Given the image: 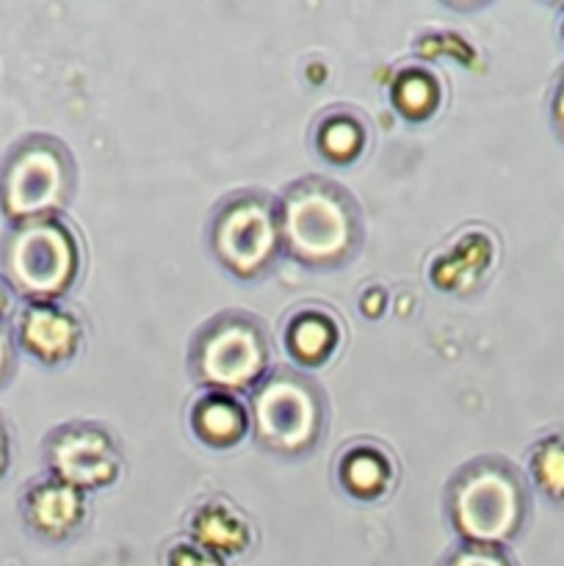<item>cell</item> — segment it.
<instances>
[{
    "mask_svg": "<svg viewBox=\"0 0 564 566\" xmlns=\"http://www.w3.org/2000/svg\"><path fill=\"white\" fill-rule=\"evenodd\" d=\"M525 470H529V481L536 486L545 501L564 506V434L553 431V434L540 437L531 442L529 453H525Z\"/></svg>",
    "mask_w": 564,
    "mask_h": 566,
    "instance_id": "obj_18",
    "label": "cell"
},
{
    "mask_svg": "<svg viewBox=\"0 0 564 566\" xmlns=\"http://www.w3.org/2000/svg\"><path fill=\"white\" fill-rule=\"evenodd\" d=\"M551 119H553V127H556L558 138L564 142V75H562V81H558L556 92H553V97H551Z\"/></svg>",
    "mask_w": 564,
    "mask_h": 566,
    "instance_id": "obj_24",
    "label": "cell"
},
{
    "mask_svg": "<svg viewBox=\"0 0 564 566\" xmlns=\"http://www.w3.org/2000/svg\"><path fill=\"white\" fill-rule=\"evenodd\" d=\"M164 566H227V562L186 536V539H177L166 547Z\"/></svg>",
    "mask_w": 564,
    "mask_h": 566,
    "instance_id": "obj_20",
    "label": "cell"
},
{
    "mask_svg": "<svg viewBox=\"0 0 564 566\" xmlns=\"http://www.w3.org/2000/svg\"><path fill=\"white\" fill-rule=\"evenodd\" d=\"M14 370H17L14 337H11V326L0 321V387L9 385Z\"/></svg>",
    "mask_w": 564,
    "mask_h": 566,
    "instance_id": "obj_21",
    "label": "cell"
},
{
    "mask_svg": "<svg viewBox=\"0 0 564 566\" xmlns=\"http://www.w3.org/2000/svg\"><path fill=\"white\" fill-rule=\"evenodd\" d=\"M17 310H20V296H17L14 287L9 285V280L0 274V321L11 326V318L17 315Z\"/></svg>",
    "mask_w": 564,
    "mask_h": 566,
    "instance_id": "obj_23",
    "label": "cell"
},
{
    "mask_svg": "<svg viewBox=\"0 0 564 566\" xmlns=\"http://www.w3.org/2000/svg\"><path fill=\"white\" fill-rule=\"evenodd\" d=\"M11 457H14V437H11V426L6 415L0 412V481L9 475Z\"/></svg>",
    "mask_w": 564,
    "mask_h": 566,
    "instance_id": "obj_22",
    "label": "cell"
},
{
    "mask_svg": "<svg viewBox=\"0 0 564 566\" xmlns=\"http://www.w3.org/2000/svg\"><path fill=\"white\" fill-rule=\"evenodd\" d=\"M17 512L28 534L48 545H64L86 525L88 497L86 492L64 484L55 475L42 473L25 481L17 497Z\"/></svg>",
    "mask_w": 564,
    "mask_h": 566,
    "instance_id": "obj_10",
    "label": "cell"
},
{
    "mask_svg": "<svg viewBox=\"0 0 564 566\" xmlns=\"http://www.w3.org/2000/svg\"><path fill=\"white\" fill-rule=\"evenodd\" d=\"M343 337V321L324 304L293 307L282 321V348L302 370H315L330 363L341 352Z\"/></svg>",
    "mask_w": 564,
    "mask_h": 566,
    "instance_id": "obj_14",
    "label": "cell"
},
{
    "mask_svg": "<svg viewBox=\"0 0 564 566\" xmlns=\"http://www.w3.org/2000/svg\"><path fill=\"white\" fill-rule=\"evenodd\" d=\"M44 473L81 492L114 486L125 470V453L114 431L100 420H66L42 440Z\"/></svg>",
    "mask_w": 564,
    "mask_h": 566,
    "instance_id": "obj_8",
    "label": "cell"
},
{
    "mask_svg": "<svg viewBox=\"0 0 564 566\" xmlns=\"http://www.w3.org/2000/svg\"><path fill=\"white\" fill-rule=\"evenodd\" d=\"M313 149L335 166L357 164L370 144V125L357 108L332 105L318 114L310 130Z\"/></svg>",
    "mask_w": 564,
    "mask_h": 566,
    "instance_id": "obj_16",
    "label": "cell"
},
{
    "mask_svg": "<svg viewBox=\"0 0 564 566\" xmlns=\"http://www.w3.org/2000/svg\"><path fill=\"white\" fill-rule=\"evenodd\" d=\"M188 431L210 451H230L252 434L249 403L236 392L202 390L188 403Z\"/></svg>",
    "mask_w": 564,
    "mask_h": 566,
    "instance_id": "obj_15",
    "label": "cell"
},
{
    "mask_svg": "<svg viewBox=\"0 0 564 566\" xmlns=\"http://www.w3.org/2000/svg\"><path fill=\"white\" fill-rule=\"evenodd\" d=\"M186 534L188 539L221 556L224 562L249 553L258 539L252 517L227 495H210L199 501L186 514Z\"/></svg>",
    "mask_w": 564,
    "mask_h": 566,
    "instance_id": "obj_13",
    "label": "cell"
},
{
    "mask_svg": "<svg viewBox=\"0 0 564 566\" xmlns=\"http://www.w3.org/2000/svg\"><path fill=\"white\" fill-rule=\"evenodd\" d=\"M247 403L254 442L274 457H310L330 431L326 390L296 365H271Z\"/></svg>",
    "mask_w": 564,
    "mask_h": 566,
    "instance_id": "obj_3",
    "label": "cell"
},
{
    "mask_svg": "<svg viewBox=\"0 0 564 566\" xmlns=\"http://www.w3.org/2000/svg\"><path fill=\"white\" fill-rule=\"evenodd\" d=\"M285 258L307 271H341L365 243V216L343 182L324 175L296 177L276 197Z\"/></svg>",
    "mask_w": 564,
    "mask_h": 566,
    "instance_id": "obj_1",
    "label": "cell"
},
{
    "mask_svg": "<svg viewBox=\"0 0 564 566\" xmlns=\"http://www.w3.org/2000/svg\"><path fill=\"white\" fill-rule=\"evenodd\" d=\"M210 258L230 276L258 282L276 269L282 249L276 197L265 188H238L213 205L205 230Z\"/></svg>",
    "mask_w": 564,
    "mask_h": 566,
    "instance_id": "obj_6",
    "label": "cell"
},
{
    "mask_svg": "<svg viewBox=\"0 0 564 566\" xmlns=\"http://www.w3.org/2000/svg\"><path fill=\"white\" fill-rule=\"evenodd\" d=\"M81 269V238L61 216L9 224L0 238V274L25 302H59Z\"/></svg>",
    "mask_w": 564,
    "mask_h": 566,
    "instance_id": "obj_7",
    "label": "cell"
},
{
    "mask_svg": "<svg viewBox=\"0 0 564 566\" xmlns=\"http://www.w3.org/2000/svg\"><path fill=\"white\" fill-rule=\"evenodd\" d=\"M442 99V83L437 72L429 66H401L393 77L390 103L396 105L398 114L409 122H426L437 114Z\"/></svg>",
    "mask_w": 564,
    "mask_h": 566,
    "instance_id": "obj_17",
    "label": "cell"
},
{
    "mask_svg": "<svg viewBox=\"0 0 564 566\" xmlns=\"http://www.w3.org/2000/svg\"><path fill=\"white\" fill-rule=\"evenodd\" d=\"M558 33H562V42H564V14H562V25H558Z\"/></svg>",
    "mask_w": 564,
    "mask_h": 566,
    "instance_id": "obj_25",
    "label": "cell"
},
{
    "mask_svg": "<svg viewBox=\"0 0 564 566\" xmlns=\"http://www.w3.org/2000/svg\"><path fill=\"white\" fill-rule=\"evenodd\" d=\"M75 188V155L50 133L17 138L0 158V213L9 224L61 216Z\"/></svg>",
    "mask_w": 564,
    "mask_h": 566,
    "instance_id": "obj_4",
    "label": "cell"
},
{
    "mask_svg": "<svg viewBox=\"0 0 564 566\" xmlns=\"http://www.w3.org/2000/svg\"><path fill=\"white\" fill-rule=\"evenodd\" d=\"M440 566H518L503 547L495 545H473V542H459L442 556Z\"/></svg>",
    "mask_w": 564,
    "mask_h": 566,
    "instance_id": "obj_19",
    "label": "cell"
},
{
    "mask_svg": "<svg viewBox=\"0 0 564 566\" xmlns=\"http://www.w3.org/2000/svg\"><path fill=\"white\" fill-rule=\"evenodd\" d=\"M446 520L459 542L503 547L531 517L529 479L498 453L468 459L446 484Z\"/></svg>",
    "mask_w": 564,
    "mask_h": 566,
    "instance_id": "obj_2",
    "label": "cell"
},
{
    "mask_svg": "<svg viewBox=\"0 0 564 566\" xmlns=\"http://www.w3.org/2000/svg\"><path fill=\"white\" fill-rule=\"evenodd\" d=\"M186 368L202 390L249 396L271 370L269 329L247 310H221L194 329Z\"/></svg>",
    "mask_w": 564,
    "mask_h": 566,
    "instance_id": "obj_5",
    "label": "cell"
},
{
    "mask_svg": "<svg viewBox=\"0 0 564 566\" xmlns=\"http://www.w3.org/2000/svg\"><path fill=\"white\" fill-rule=\"evenodd\" d=\"M332 479L346 497L357 503H379L396 490L398 459L385 442L357 437L332 459Z\"/></svg>",
    "mask_w": 564,
    "mask_h": 566,
    "instance_id": "obj_11",
    "label": "cell"
},
{
    "mask_svg": "<svg viewBox=\"0 0 564 566\" xmlns=\"http://www.w3.org/2000/svg\"><path fill=\"white\" fill-rule=\"evenodd\" d=\"M498 260V241L487 227H464L435 254L429 282L442 293H470L487 280Z\"/></svg>",
    "mask_w": 564,
    "mask_h": 566,
    "instance_id": "obj_12",
    "label": "cell"
},
{
    "mask_svg": "<svg viewBox=\"0 0 564 566\" xmlns=\"http://www.w3.org/2000/svg\"><path fill=\"white\" fill-rule=\"evenodd\" d=\"M17 352L48 368L72 363L86 343L81 315L61 302H25L11 318Z\"/></svg>",
    "mask_w": 564,
    "mask_h": 566,
    "instance_id": "obj_9",
    "label": "cell"
}]
</instances>
